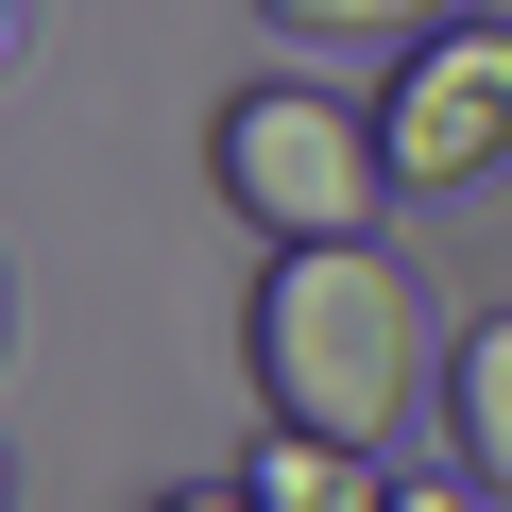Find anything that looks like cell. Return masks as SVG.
<instances>
[{"label":"cell","mask_w":512,"mask_h":512,"mask_svg":"<svg viewBox=\"0 0 512 512\" xmlns=\"http://www.w3.org/2000/svg\"><path fill=\"white\" fill-rule=\"evenodd\" d=\"M256 359V427H308V444H393L427 393V308L376 239H274V274L239 308Z\"/></svg>","instance_id":"6da1fadb"},{"label":"cell","mask_w":512,"mask_h":512,"mask_svg":"<svg viewBox=\"0 0 512 512\" xmlns=\"http://www.w3.org/2000/svg\"><path fill=\"white\" fill-rule=\"evenodd\" d=\"M205 188L256 239H376L393 154H376V103H325L308 69H256V86L205 103Z\"/></svg>","instance_id":"7a4b0ae2"},{"label":"cell","mask_w":512,"mask_h":512,"mask_svg":"<svg viewBox=\"0 0 512 512\" xmlns=\"http://www.w3.org/2000/svg\"><path fill=\"white\" fill-rule=\"evenodd\" d=\"M376 154H393V188H495L512 171V35L495 18H461V35H427V52H393V86H376Z\"/></svg>","instance_id":"3957f363"},{"label":"cell","mask_w":512,"mask_h":512,"mask_svg":"<svg viewBox=\"0 0 512 512\" xmlns=\"http://www.w3.org/2000/svg\"><path fill=\"white\" fill-rule=\"evenodd\" d=\"M239 495L256 512H393V461L376 444H308V427H256L239 444Z\"/></svg>","instance_id":"277c9868"},{"label":"cell","mask_w":512,"mask_h":512,"mask_svg":"<svg viewBox=\"0 0 512 512\" xmlns=\"http://www.w3.org/2000/svg\"><path fill=\"white\" fill-rule=\"evenodd\" d=\"M444 410H461V478L512 512V308H478V325H461V359H444Z\"/></svg>","instance_id":"5b68a950"},{"label":"cell","mask_w":512,"mask_h":512,"mask_svg":"<svg viewBox=\"0 0 512 512\" xmlns=\"http://www.w3.org/2000/svg\"><path fill=\"white\" fill-rule=\"evenodd\" d=\"M291 52H427V35H461L478 0H256Z\"/></svg>","instance_id":"8992f818"},{"label":"cell","mask_w":512,"mask_h":512,"mask_svg":"<svg viewBox=\"0 0 512 512\" xmlns=\"http://www.w3.org/2000/svg\"><path fill=\"white\" fill-rule=\"evenodd\" d=\"M393 512H495L478 478H393Z\"/></svg>","instance_id":"52a82bcc"},{"label":"cell","mask_w":512,"mask_h":512,"mask_svg":"<svg viewBox=\"0 0 512 512\" xmlns=\"http://www.w3.org/2000/svg\"><path fill=\"white\" fill-rule=\"evenodd\" d=\"M154 512H256V495H239V478H171Z\"/></svg>","instance_id":"ba28073f"},{"label":"cell","mask_w":512,"mask_h":512,"mask_svg":"<svg viewBox=\"0 0 512 512\" xmlns=\"http://www.w3.org/2000/svg\"><path fill=\"white\" fill-rule=\"evenodd\" d=\"M0 512H18V461H0Z\"/></svg>","instance_id":"9c48e42d"},{"label":"cell","mask_w":512,"mask_h":512,"mask_svg":"<svg viewBox=\"0 0 512 512\" xmlns=\"http://www.w3.org/2000/svg\"><path fill=\"white\" fill-rule=\"evenodd\" d=\"M0 35H18V0H0Z\"/></svg>","instance_id":"30bf717a"}]
</instances>
